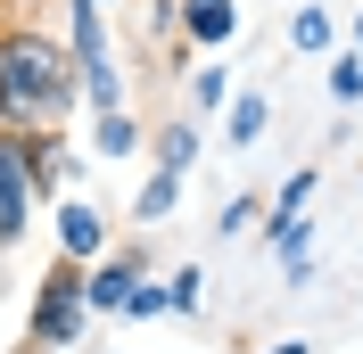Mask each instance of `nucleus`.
<instances>
[{
    "label": "nucleus",
    "instance_id": "nucleus-10",
    "mask_svg": "<svg viewBox=\"0 0 363 354\" xmlns=\"http://www.w3.org/2000/svg\"><path fill=\"white\" fill-rule=\"evenodd\" d=\"M182 83H190V108H199V115H215V108H231V67H223V58H215V50H206L199 67L182 74Z\"/></svg>",
    "mask_w": 363,
    "mask_h": 354
},
{
    "label": "nucleus",
    "instance_id": "nucleus-16",
    "mask_svg": "<svg viewBox=\"0 0 363 354\" xmlns=\"http://www.w3.org/2000/svg\"><path fill=\"white\" fill-rule=\"evenodd\" d=\"M165 297H174V313H199V305H206V272H199V264L174 272V280H165Z\"/></svg>",
    "mask_w": 363,
    "mask_h": 354
},
{
    "label": "nucleus",
    "instance_id": "nucleus-5",
    "mask_svg": "<svg viewBox=\"0 0 363 354\" xmlns=\"http://www.w3.org/2000/svg\"><path fill=\"white\" fill-rule=\"evenodd\" d=\"M50 222H58V256H74V264L108 256V215H99L91 198H67V206H58Z\"/></svg>",
    "mask_w": 363,
    "mask_h": 354
},
{
    "label": "nucleus",
    "instance_id": "nucleus-21",
    "mask_svg": "<svg viewBox=\"0 0 363 354\" xmlns=\"http://www.w3.org/2000/svg\"><path fill=\"white\" fill-rule=\"evenodd\" d=\"M108 8H116V0H108Z\"/></svg>",
    "mask_w": 363,
    "mask_h": 354
},
{
    "label": "nucleus",
    "instance_id": "nucleus-12",
    "mask_svg": "<svg viewBox=\"0 0 363 354\" xmlns=\"http://www.w3.org/2000/svg\"><path fill=\"white\" fill-rule=\"evenodd\" d=\"M289 50H297V58L330 50V8H297V17H289Z\"/></svg>",
    "mask_w": 363,
    "mask_h": 354
},
{
    "label": "nucleus",
    "instance_id": "nucleus-6",
    "mask_svg": "<svg viewBox=\"0 0 363 354\" xmlns=\"http://www.w3.org/2000/svg\"><path fill=\"white\" fill-rule=\"evenodd\" d=\"M240 33V0H182V42L190 50H223Z\"/></svg>",
    "mask_w": 363,
    "mask_h": 354
},
{
    "label": "nucleus",
    "instance_id": "nucleus-13",
    "mask_svg": "<svg viewBox=\"0 0 363 354\" xmlns=\"http://www.w3.org/2000/svg\"><path fill=\"white\" fill-rule=\"evenodd\" d=\"M330 99L339 108H363V50H339L330 58Z\"/></svg>",
    "mask_w": 363,
    "mask_h": 354
},
{
    "label": "nucleus",
    "instance_id": "nucleus-19",
    "mask_svg": "<svg viewBox=\"0 0 363 354\" xmlns=\"http://www.w3.org/2000/svg\"><path fill=\"white\" fill-rule=\"evenodd\" d=\"M264 354H314V346H306V338H281V346H264Z\"/></svg>",
    "mask_w": 363,
    "mask_h": 354
},
{
    "label": "nucleus",
    "instance_id": "nucleus-20",
    "mask_svg": "<svg viewBox=\"0 0 363 354\" xmlns=\"http://www.w3.org/2000/svg\"><path fill=\"white\" fill-rule=\"evenodd\" d=\"M355 50H363V8H355Z\"/></svg>",
    "mask_w": 363,
    "mask_h": 354
},
{
    "label": "nucleus",
    "instance_id": "nucleus-8",
    "mask_svg": "<svg viewBox=\"0 0 363 354\" xmlns=\"http://www.w3.org/2000/svg\"><path fill=\"white\" fill-rule=\"evenodd\" d=\"M264 132H272V99H264V91H231V108H223V140H231V149H256Z\"/></svg>",
    "mask_w": 363,
    "mask_h": 354
},
{
    "label": "nucleus",
    "instance_id": "nucleus-4",
    "mask_svg": "<svg viewBox=\"0 0 363 354\" xmlns=\"http://www.w3.org/2000/svg\"><path fill=\"white\" fill-rule=\"evenodd\" d=\"M42 206L50 198H42V181H33V165H25V132H0V247H17Z\"/></svg>",
    "mask_w": 363,
    "mask_h": 354
},
{
    "label": "nucleus",
    "instance_id": "nucleus-18",
    "mask_svg": "<svg viewBox=\"0 0 363 354\" xmlns=\"http://www.w3.org/2000/svg\"><path fill=\"white\" fill-rule=\"evenodd\" d=\"M314 247H297V256H281V280H289V288H314Z\"/></svg>",
    "mask_w": 363,
    "mask_h": 354
},
{
    "label": "nucleus",
    "instance_id": "nucleus-3",
    "mask_svg": "<svg viewBox=\"0 0 363 354\" xmlns=\"http://www.w3.org/2000/svg\"><path fill=\"white\" fill-rule=\"evenodd\" d=\"M91 330V297H83V264L74 256H58V264L42 272V288H33V321H25V338H33V354H74Z\"/></svg>",
    "mask_w": 363,
    "mask_h": 354
},
{
    "label": "nucleus",
    "instance_id": "nucleus-7",
    "mask_svg": "<svg viewBox=\"0 0 363 354\" xmlns=\"http://www.w3.org/2000/svg\"><path fill=\"white\" fill-rule=\"evenodd\" d=\"M149 149V132H140V115L133 108H108L99 124H91V156H108V165H124V156Z\"/></svg>",
    "mask_w": 363,
    "mask_h": 354
},
{
    "label": "nucleus",
    "instance_id": "nucleus-2",
    "mask_svg": "<svg viewBox=\"0 0 363 354\" xmlns=\"http://www.w3.org/2000/svg\"><path fill=\"white\" fill-rule=\"evenodd\" d=\"M67 50H74V67H83V108L91 115L124 108V58H116L108 0H67Z\"/></svg>",
    "mask_w": 363,
    "mask_h": 354
},
{
    "label": "nucleus",
    "instance_id": "nucleus-15",
    "mask_svg": "<svg viewBox=\"0 0 363 354\" xmlns=\"http://www.w3.org/2000/svg\"><path fill=\"white\" fill-rule=\"evenodd\" d=\"M256 215H264V198H256V190H240V198H231L223 215H215V231H223V239H240V231H248Z\"/></svg>",
    "mask_w": 363,
    "mask_h": 354
},
{
    "label": "nucleus",
    "instance_id": "nucleus-11",
    "mask_svg": "<svg viewBox=\"0 0 363 354\" xmlns=\"http://www.w3.org/2000/svg\"><path fill=\"white\" fill-rule=\"evenodd\" d=\"M149 149H157V165L190 173V165H199V115H174L165 132H149Z\"/></svg>",
    "mask_w": 363,
    "mask_h": 354
},
{
    "label": "nucleus",
    "instance_id": "nucleus-14",
    "mask_svg": "<svg viewBox=\"0 0 363 354\" xmlns=\"http://www.w3.org/2000/svg\"><path fill=\"white\" fill-rule=\"evenodd\" d=\"M149 313H174V297H165V280H149V272H140L133 297H124V321H149Z\"/></svg>",
    "mask_w": 363,
    "mask_h": 354
},
{
    "label": "nucleus",
    "instance_id": "nucleus-9",
    "mask_svg": "<svg viewBox=\"0 0 363 354\" xmlns=\"http://www.w3.org/2000/svg\"><path fill=\"white\" fill-rule=\"evenodd\" d=\"M182 181H190V173H174V165H149V181L133 190V222H165V215L182 206Z\"/></svg>",
    "mask_w": 363,
    "mask_h": 354
},
{
    "label": "nucleus",
    "instance_id": "nucleus-1",
    "mask_svg": "<svg viewBox=\"0 0 363 354\" xmlns=\"http://www.w3.org/2000/svg\"><path fill=\"white\" fill-rule=\"evenodd\" d=\"M83 108V67L42 25H0V132H67Z\"/></svg>",
    "mask_w": 363,
    "mask_h": 354
},
{
    "label": "nucleus",
    "instance_id": "nucleus-17",
    "mask_svg": "<svg viewBox=\"0 0 363 354\" xmlns=\"http://www.w3.org/2000/svg\"><path fill=\"white\" fill-rule=\"evenodd\" d=\"M306 206H314V173H289L281 198H272V215H306Z\"/></svg>",
    "mask_w": 363,
    "mask_h": 354
}]
</instances>
